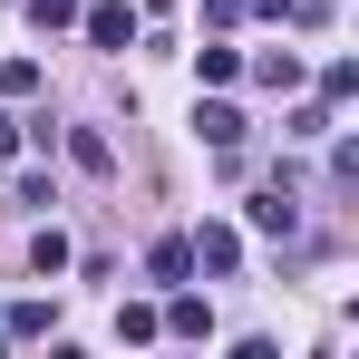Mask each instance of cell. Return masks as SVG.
<instances>
[{
    "instance_id": "obj_1",
    "label": "cell",
    "mask_w": 359,
    "mask_h": 359,
    "mask_svg": "<svg viewBox=\"0 0 359 359\" xmlns=\"http://www.w3.org/2000/svg\"><path fill=\"white\" fill-rule=\"evenodd\" d=\"M78 29H88V49L126 59V49H136V29H146V10H126V0H78Z\"/></svg>"
},
{
    "instance_id": "obj_2",
    "label": "cell",
    "mask_w": 359,
    "mask_h": 359,
    "mask_svg": "<svg viewBox=\"0 0 359 359\" xmlns=\"http://www.w3.org/2000/svg\"><path fill=\"white\" fill-rule=\"evenodd\" d=\"M184 252H194V272H214V282H233V272H243V233H233V224H194Z\"/></svg>"
},
{
    "instance_id": "obj_3",
    "label": "cell",
    "mask_w": 359,
    "mask_h": 359,
    "mask_svg": "<svg viewBox=\"0 0 359 359\" xmlns=\"http://www.w3.org/2000/svg\"><path fill=\"white\" fill-rule=\"evenodd\" d=\"M156 330H165V340H214V301L194 292V282H175L165 311H156Z\"/></svg>"
},
{
    "instance_id": "obj_4",
    "label": "cell",
    "mask_w": 359,
    "mask_h": 359,
    "mask_svg": "<svg viewBox=\"0 0 359 359\" xmlns=\"http://www.w3.org/2000/svg\"><path fill=\"white\" fill-rule=\"evenodd\" d=\"M243 224H252V233H272V243H292V233H301V194H292V184L252 194V204H243Z\"/></svg>"
},
{
    "instance_id": "obj_5",
    "label": "cell",
    "mask_w": 359,
    "mask_h": 359,
    "mask_svg": "<svg viewBox=\"0 0 359 359\" xmlns=\"http://www.w3.org/2000/svg\"><path fill=\"white\" fill-rule=\"evenodd\" d=\"M194 136H204L214 156H243V107H224V97H194Z\"/></svg>"
},
{
    "instance_id": "obj_6",
    "label": "cell",
    "mask_w": 359,
    "mask_h": 359,
    "mask_svg": "<svg viewBox=\"0 0 359 359\" xmlns=\"http://www.w3.org/2000/svg\"><path fill=\"white\" fill-rule=\"evenodd\" d=\"M146 282H156V292L194 282V252H184V233H156V243H146Z\"/></svg>"
},
{
    "instance_id": "obj_7",
    "label": "cell",
    "mask_w": 359,
    "mask_h": 359,
    "mask_svg": "<svg viewBox=\"0 0 359 359\" xmlns=\"http://www.w3.org/2000/svg\"><path fill=\"white\" fill-rule=\"evenodd\" d=\"M59 146H68V165H78V175H117V146H107L97 126H59Z\"/></svg>"
},
{
    "instance_id": "obj_8",
    "label": "cell",
    "mask_w": 359,
    "mask_h": 359,
    "mask_svg": "<svg viewBox=\"0 0 359 359\" xmlns=\"http://www.w3.org/2000/svg\"><path fill=\"white\" fill-rule=\"evenodd\" d=\"M194 78H204V88H233V78H243V49L204 39V49H194Z\"/></svg>"
},
{
    "instance_id": "obj_9",
    "label": "cell",
    "mask_w": 359,
    "mask_h": 359,
    "mask_svg": "<svg viewBox=\"0 0 359 359\" xmlns=\"http://www.w3.org/2000/svg\"><path fill=\"white\" fill-rule=\"evenodd\" d=\"M252 78H262V88H282V97H292L301 78H311V68H301V49H262V59H252Z\"/></svg>"
},
{
    "instance_id": "obj_10",
    "label": "cell",
    "mask_w": 359,
    "mask_h": 359,
    "mask_svg": "<svg viewBox=\"0 0 359 359\" xmlns=\"http://www.w3.org/2000/svg\"><path fill=\"white\" fill-rule=\"evenodd\" d=\"M117 340H126V350H146V340H165V330H156V301H117Z\"/></svg>"
},
{
    "instance_id": "obj_11",
    "label": "cell",
    "mask_w": 359,
    "mask_h": 359,
    "mask_svg": "<svg viewBox=\"0 0 359 359\" xmlns=\"http://www.w3.org/2000/svg\"><path fill=\"white\" fill-rule=\"evenodd\" d=\"M68 262H78V252H68V233H59V224H49V233L29 243V272H39V282H59Z\"/></svg>"
},
{
    "instance_id": "obj_12",
    "label": "cell",
    "mask_w": 359,
    "mask_h": 359,
    "mask_svg": "<svg viewBox=\"0 0 359 359\" xmlns=\"http://www.w3.org/2000/svg\"><path fill=\"white\" fill-rule=\"evenodd\" d=\"M350 97H359V59H330L320 68V107H350Z\"/></svg>"
},
{
    "instance_id": "obj_13",
    "label": "cell",
    "mask_w": 359,
    "mask_h": 359,
    "mask_svg": "<svg viewBox=\"0 0 359 359\" xmlns=\"http://www.w3.org/2000/svg\"><path fill=\"white\" fill-rule=\"evenodd\" d=\"M49 320H59V311H49V301H20V311H10V320H0V340H39V330H49Z\"/></svg>"
},
{
    "instance_id": "obj_14",
    "label": "cell",
    "mask_w": 359,
    "mask_h": 359,
    "mask_svg": "<svg viewBox=\"0 0 359 359\" xmlns=\"http://www.w3.org/2000/svg\"><path fill=\"white\" fill-rule=\"evenodd\" d=\"M282 136H292V146H320V136H330V107H292V126H282Z\"/></svg>"
},
{
    "instance_id": "obj_15",
    "label": "cell",
    "mask_w": 359,
    "mask_h": 359,
    "mask_svg": "<svg viewBox=\"0 0 359 359\" xmlns=\"http://www.w3.org/2000/svg\"><path fill=\"white\" fill-rule=\"evenodd\" d=\"M20 10H29L39 29H78V0H20Z\"/></svg>"
},
{
    "instance_id": "obj_16",
    "label": "cell",
    "mask_w": 359,
    "mask_h": 359,
    "mask_svg": "<svg viewBox=\"0 0 359 359\" xmlns=\"http://www.w3.org/2000/svg\"><path fill=\"white\" fill-rule=\"evenodd\" d=\"M39 88V59H0V97H29Z\"/></svg>"
},
{
    "instance_id": "obj_17",
    "label": "cell",
    "mask_w": 359,
    "mask_h": 359,
    "mask_svg": "<svg viewBox=\"0 0 359 359\" xmlns=\"http://www.w3.org/2000/svg\"><path fill=\"white\" fill-rule=\"evenodd\" d=\"M243 20H282V29H301V0H243Z\"/></svg>"
},
{
    "instance_id": "obj_18",
    "label": "cell",
    "mask_w": 359,
    "mask_h": 359,
    "mask_svg": "<svg viewBox=\"0 0 359 359\" xmlns=\"http://www.w3.org/2000/svg\"><path fill=\"white\" fill-rule=\"evenodd\" d=\"M204 20H214V29H233V20H243V0H204Z\"/></svg>"
},
{
    "instance_id": "obj_19",
    "label": "cell",
    "mask_w": 359,
    "mask_h": 359,
    "mask_svg": "<svg viewBox=\"0 0 359 359\" xmlns=\"http://www.w3.org/2000/svg\"><path fill=\"white\" fill-rule=\"evenodd\" d=\"M20 146H29V126H20V117H0V156H20Z\"/></svg>"
}]
</instances>
